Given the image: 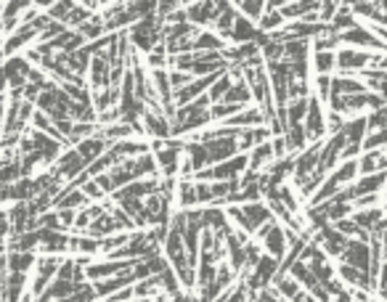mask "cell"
Masks as SVG:
<instances>
[{
  "label": "cell",
  "mask_w": 387,
  "mask_h": 302,
  "mask_svg": "<svg viewBox=\"0 0 387 302\" xmlns=\"http://www.w3.org/2000/svg\"><path fill=\"white\" fill-rule=\"evenodd\" d=\"M255 236L263 242L265 255L276 257L279 262L286 257V252H289V244H286V231L276 221L265 223L263 228H258V234H255Z\"/></svg>",
  "instance_id": "6da1fadb"
},
{
  "label": "cell",
  "mask_w": 387,
  "mask_h": 302,
  "mask_svg": "<svg viewBox=\"0 0 387 302\" xmlns=\"http://www.w3.org/2000/svg\"><path fill=\"white\" fill-rule=\"evenodd\" d=\"M82 170H88V164H85V160H82L80 154H77V149H66V151H62V157L51 164V175L53 178H59V181H66L72 183L75 181V175H82Z\"/></svg>",
  "instance_id": "7a4b0ae2"
},
{
  "label": "cell",
  "mask_w": 387,
  "mask_h": 302,
  "mask_svg": "<svg viewBox=\"0 0 387 302\" xmlns=\"http://www.w3.org/2000/svg\"><path fill=\"white\" fill-rule=\"evenodd\" d=\"M305 136H308V143H321L326 141V114H324V103L316 99V96H310L308 101V114H305Z\"/></svg>",
  "instance_id": "3957f363"
},
{
  "label": "cell",
  "mask_w": 387,
  "mask_h": 302,
  "mask_svg": "<svg viewBox=\"0 0 387 302\" xmlns=\"http://www.w3.org/2000/svg\"><path fill=\"white\" fill-rule=\"evenodd\" d=\"M371 61H374V56L366 51H355V48L337 51V69L347 77H358L366 66H371Z\"/></svg>",
  "instance_id": "277c9868"
},
{
  "label": "cell",
  "mask_w": 387,
  "mask_h": 302,
  "mask_svg": "<svg viewBox=\"0 0 387 302\" xmlns=\"http://www.w3.org/2000/svg\"><path fill=\"white\" fill-rule=\"evenodd\" d=\"M88 82H90V88L99 90V93L106 90V88H112V64L103 59L101 53L90 59V66H88Z\"/></svg>",
  "instance_id": "5b68a950"
},
{
  "label": "cell",
  "mask_w": 387,
  "mask_h": 302,
  "mask_svg": "<svg viewBox=\"0 0 387 302\" xmlns=\"http://www.w3.org/2000/svg\"><path fill=\"white\" fill-rule=\"evenodd\" d=\"M223 125L225 127H234V130H249V127H260V125H265V114L260 106H247L245 112L228 117Z\"/></svg>",
  "instance_id": "8992f818"
},
{
  "label": "cell",
  "mask_w": 387,
  "mask_h": 302,
  "mask_svg": "<svg viewBox=\"0 0 387 302\" xmlns=\"http://www.w3.org/2000/svg\"><path fill=\"white\" fill-rule=\"evenodd\" d=\"M271 138H273V133H271V127H268V125L249 127V130H242V133H239V149L249 154L255 146H263V143H268Z\"/></svg>",
  "instance_id": "52a82bcc"
},
{
  "label": "cell",
  "mask_w": 387,
  "mask_h": 302,
  "mask_svg": "<svg viewBox=\"0 0 387 302\" xmlns=\"http://www.w3.org/2000/svg\"><path fill=\"white\" fill-rule=\"evenodd\" d=\"M310 66H313L316 77H332V72L337 69V53L334 51H313L310 48Z\"/></svg>",
  "instance_id": "ba28073f"
},
{
  "label": "cell",
  "mask_w": 387,
  "mask_h": 302,
  "mask_svg": "<svg viewBox=\"0 0 387 302\" xmlns=\"http://www.w3.org/2000/svg\"><path fill=\"white\" fill-rule=\"evenodd\" d=\"M337 273H340V279H342V284H347V286H355V289H374V281L369 279V273H364V270H358V268H353V265H347V262H340L337 265Z\"/></svg>",
  "instance_id": "9c48e42d"
},
{
  "label": "cell",
  "mask_w": 387,
  "mask_h": 302,
  "mask_svg": "<svg viewBox=\"0 0 387 302\" xmlns=\"http://www.w3.org/2000/svg\"><path fill=\"white\" fill-rule=\"evenodd\" d=\"M385 170H387L385 149L364 151V154H361V160H358V173H364V175H374V173H385Z\"/></svg>",
  "instance_id": "30bf717a"
},
{
  "label": "cell",
  "mask_w": 387,
  "mask_h": 302,
  "mask_svg": "<svg viewBox=\"0 0 387 302\" xmlns=\"http://www.w3.org/2000/svg\"><path fill=\"white\" fill-rule=\"evenodd\" d=\"M369 133V122L366 114H358V117H350L345 120V127H342V136H345L347 143H355V146H364Z\"/></svg>",
  "instance_id": "8fae6325"
},
{
  "label": "cell",
  "mask_w": 387,
  "mask_h": 302,
  "mask_svg": "<svg viewBox=\"0 0 387 302\" xmlns=\"http://www.w3.org/2000/svg\"><path fill=\"white\" fill-rule=\"evenodd\" d=\"M247 160H249V164H247V173H252V175L258 173V175H260L265 164H271V162L276 160V157H273V149H271V141L263 143V146H255V149L247 154Z\"/></svg>",
  "instance_id": "7c38bea8"
},
{
  "label": "cell",
  "mask_w": 387,
  "mask_h": 302,
  "mask_svg": "<svg viewBox=\"0 0 387 302\" xmlns=\"http://www.w3.org/2000/svg\"><path fill=\"white\" fill-rule=\"evenodd\" d=\"M242 212H245V218L249 221V225L255 228V234H258V228H263L265 223L273 221L271 210L265 207L263 201H249V204H242Z\"/></svg>",
  "instance_id": "4fadbf2b"
},
{
  "label": "cell",
  "mask_w": 387,
  "mask_h": 302,
  "mask_svg": "<svg viewBox=\"0 0 387 302\" xmlns=\"http://www.w3.org/2000/svg\"><path fill=\"white\" fill-rule=\"evenodd\" d=\"M75 149H77V154L85 160V164H93L99 157H103V154L109 151V143L103 141V138H99V136H93V138H88V141L77 143Z\"/></svg>",
  "instance_id": "5bb4252c"
},
{
  "label": "cell",
  "mask_w": 387,
  "mask_h": 302,
  "mask_svg": "<svg viewBox=\"0 0 387 302\" xmlns=\"http://www.w3.org/2000/svg\"><path fill=\"white\" fill-rule=\"evenodd\" d=\"M38 262V255L35 252H8V273H32Z\"/></svg>",
  "instance_id": "9a60e30c"
},
{
  "label": "cell",
  "mask_w": 387,
  "mask_h": 302,
  "mask_svg": "<svg viewBox=\"0 0 387 302\" xmlns=\"http://www.w3.org/2000/svg\"><path fill=\"white\" fill-rule=\"evenodd\" d=\"M175 199H178V207L181 210H194L199 201H197V183L191 181H181L175 186Z\"/></svg>",
  "instance_id": "2e32d148"
},
{
  "label": "cell",
  "mask_w": 387,
  "mask_h": 302,
  "mask_svg": "<svg viewBox=\"0 0 387 302\" xmlns=\"http://www.w3.org/2000/svg\"><path fill=\"white\" fill-rule=\"evenodd\" d=\"M234 8H236V14H239V16L249 19L252 24H258V21L263 19V14H265V3H263V0H247V3H234Z\"/></svg>",
  "instance_id": "e0dca14e"
},
{
  "label": "cell",
  "mask_w": 387,
  "mask_h": 302,
  "mask_svg": "<svg viewBox=\"0 0 387 302\" xmlns=\"http://www.w3.org/2000/svg\"><path fill=\"white\" fill-rule=\"evenodd\" d=\"M69 249H72V252H80L82 257H90V255L101 252V242H99V239H90V236H75V239L69 242Z\"/></svg>",
  "instance_id": "ac0fdd59"
},
{
  "label": "cell",
  "mask_w": 387,
  "mask_h": 302,
  "mask_svg": "<svg viewBox=\"0 0 387 302\" xmlns=\"http://www.w3.org/2000/svg\"><path fill=\"white\" fill-rule=\"evenodd\" d=\"M234 85V80H231V75L225 72L223 77H218V80L212 82V88L207 90V99H210V103H221V101L225 99V93H228V88Z\"/></svg>",
  "instance_id": "d6986e66"
},
{
  "label": "cell",
  "mask_w": 387,
  "mask_h": 302,
  "mask_svg": "<svg viewBox=\"0 0 387 302\" xmlns=\"http://www.w3.org/2000/svg\"><path fill=\"white\" fill-rule=\"evenodd\" d=\"M366 122H369V130H371V133L387 130V106H382V109H377V112L366 114Z\"/></svg>",
  "instance_id": "ffe728a7"
},
{
  "label": "cell",
  "mask_w": 387,
  "mask_h": 302,
  "mask_svg": "<svg viewBox=\"0 0 387 302\" xmlns=\"http://www.w3.org/2000/svg\"><path fill=\"white\" fill-rule=\"evenodd\" d=\"M75 302H96L99 300V294H96V286L93 284H77V289H75Z\"/></svg>",
  "instance_id": "44dd1931"
},
{
  "label": "cell",
  "mask_w": 387,
  "mask_h": 302,
  "mask_svg": "<svg viewBox=\"0 0 387 302\" xmlns=\"http://www.w3.org/2000/svg\"><path fill=\"white\" fill-rule=\"evenodd\" d=\"M313 88H316V99L321 103H329V96H332V77H316L313 80Z\"/></svg>",
  "instance_id": "7402d4cb"
},
{
  "label": "cell",
  "mask_w": 387,
  "mask_h": 302,
  "mask_svg": "<svg viewBox=\"0 0 387 302\" xmlns=\"http://www.w3.org/2000/svg\"><path fill=\"white\" fill-rule=\"evenodd\" d=\"M225 302H252V294H249V289H247L245 281L234 284V289L228 292V300Z\"/></svg>",
  "instance_id": "603a6c76"
},
{
  "label": "cell",
  "mask_w": 387,
  "mask_h": 302,
  "mask_svg": "<svg viewBox=\"0 0 387 302\" xmlns=\"http://www.w3.org/2000/svg\"><path fill=\"white\" fill-rule=\"evenodd\" d=\"M133 297H136V294H133V286H125L120 292H114L112 297H106V302H130Z\"/></svg>",
  "instance_id": "cb8c5ba5"
},
{
  "label": "cell",
  "mask_w": 387,
  "mask_h": 302,
  "mask_svg": "<svg viewBox=\"0 0 387 302\" xmlns=\"http://www.w3.org/2000/svg\"><path fill=\"white\" fill-rule=\"evenodd\" d=\"M56 302H75V297H64V300H56Z\"/></svg>",
  "instance_id": "d4e9b609"
}]
</instances>
